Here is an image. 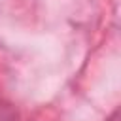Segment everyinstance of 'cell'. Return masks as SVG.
<instances>
[{
  "instance_id": "obj_1",
  "label": "cell",
  "mask_w": 121,
  "mask_h": 121,
  "mask_svg": "<svg viewBox=\"0 0 121 121\" xmlns=\"http://www.w3.org/2000/svg\"><path fill=\"white\" fill-rule=\"evenodd\" d=\"M108 121H117V112H115V113H113V115H112V117H110Z\"/></svg>"
}]
</instances>
